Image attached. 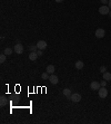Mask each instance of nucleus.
Instances as JSON below:
<instances>
[{
  "label": "nucleus",
  "mask_w": 111,
  "mask_h": 124,
  "mask_svg": "<svg viewBox=\"0 0 111 124\" xmlns=\"http://www.w3.org/2000/svg\"><path fill=\"white\" fill-rule=\"evenodd\" d=\"M47 43L44 41V40H39L38 43H37V47H38V49H41V50H43V49H46L47 48Z\"/></svg>",
  "instance_id": "6"
},
{
  "label": "nucleus",
  "mask_w": 111,
  "mask_h": 124,
  "mask_svg": "<svg viewBox=\"0 0 111 124\" xmlns=\"http://www.w3.org/2000/svg\"><path fill=\"white\" fill-rule=\"evenodd\" d=\"M47 72L49 74H53L55 73V66H53V65H48L47 66Z\"/></svg>",
  "instance_id": "12"
},
{
  "label": "nucleus",
  "mask_w": 111,
  "mask_h": 124,
  "mask_svg": "<svg viewBox=\"0 0 111 124\" xmlns=\"http://www.w3.org/2000/svg\"><path fill=\"white\" fill-rule=\"evenodd\" d=\"M100 72H101V73H106V72H107V67H106V66H101V67H100Z\"/></svg>",
  "instance_id": "19"
},
{
  "label": "nucleus",
  "mask_w": 111,
  "mask_h": 124,
  "mask_svg": "<svg viewBox=\"0 0 111 124\" xmlns=\"http://www.w3.org/2000/svg\"><path fill=\"white\" fill-rule=\"evenodd\" d=\"M6 104H7V99H6L4 96H1V97H0V105H1V106H4Z\"/></svg>",
  "instance_id": "14"
},
{
  "label": "nucleus",
  "mask_w": 111,
  "mask_h": 124,
  "mask_svg": "<svg viewBox=\"0 0 111 124\" xmlns=\"http://www.w3.org/2000/svg\"><path fill=\"white\" fill-rule=\"evenodd\" d=\"M108 6H109V8L111 9V0H109V2H108Z\"/></svg>",
  "instance_id": "23"
},
{
  "label": "nucleus",
  "mask_w": 111,
  "mask_h": 124,
  "mask_svg": "<svg viewBox=\"0 0 111 124\" xmlns=\"http://www.w3.org/2000/svg\"><path fill=\"white\" fill-rule=\"evenodd\" d=\"M90 87H91V90H93V91H96V90L99 91V88L101 87V85H100V83L93 81L92 83H91V84H90Z\"/></svg>",
  "instance_id": "8"
},
{
  "label": "nucleus",
  "mask_w": 111,
  "mask_h": 124,
  "mask_svg": "<svg viewBox=\"0 0 111 124\" xmlns=\"http://www.w3.org/2000/svg\"><path fill=\"white\" fill-rule=\"evenodd\" d=\"M108 96V90H106V87L101 86L99 88V97L100 99H106Z\"/></svg>",
  "instance_id": "2"
},
{
  "label": "nucleus",
  "mask_w": 111,
  "mask_h": 124,
  "mask_svg": "<svg viewBox=\"0 0 111 124\" xmlns=\"http://www.w3.org/2000/svg\"><path fill=\"white\" fill-rule=\"evenodd\" d=\"M111 9L109 8V6L107 4H102L100 8H99V13H101V15H109Z\"/></svg>",
  "instance_id": "1"
},
{
  "label": "nucleus",
  "mask_w": 111,
  "mask_h": 124,
  "mask_svg": "<svg viewBox=\"0 0 111 124\" xmlns=\"http://www.w3.org/2000/svg\"><path fill=\"white\" fill-rule=\"evenodd\" d=\"M100 85L103 86V87H106V85H107V81L106 79H103V81H101V83H100Z\"/></svg>",
  "instance_id": "20"
},
{
  "label": "nucleus",
  "mask_w": 111,
  "mask_h": 124,
  "mask_svg": "<svg viewBox=\"0 0 111 124\" xmlns=\"http://www.w3.org/2000/svg\"><path fill=\"white\" fill-rule=\"evenodd\" d=\"M48 81L50 82V83H51V84H53V85H56V84H58V77L56 76V75H53V74H51V75H50V76H49V79H48Z\"/></svg>",
  "instance_id": "7"
},
{
  "label": "nucleus",
  "mask_w": 111,
  "mask_h": 124,
  "mask_svg": "<svg viewBox=\"0 0 111 124\" xmlns=\"http://www.w3.org/2000/svg\"><path fill=\"white\" fill-rule=\"evenodd\" d=\"M70 99H71L72 102H74V103H79L80 101H81V95L78 94V93H74V94L71 95Z\"/></svg>",
  "instance_id": "5"
},
{
  "label": "nucleus",
  "mask_w": 111,
  "mask_h": 124,
  "mask_svg": "<svg viewBox=\"0 0 111 124\" xmlns=\"http://www.w3.org/2000/svg\"><path fill=\"white\" fill-rule=\"evenodd\" d=\"M103 79H106V81H111V73H109V72L103 73Z\"/></svg>",
  "instance_id": "13"
},
{
  "label": "nucleus",
  "mask_w": 111,
  "mask_h": 124,
  "mask_svg": "<svg viewBox=\"0 0 111 124\" xmlns=\"http://www.w3.org/2000/svg\"><path fill=\"white\" fill-rule=\"evenodd\" d=\"M4 54H6V55H11V54H12V49L7 47L6 49H4Z\"/></svg>",
  "instance_id": "15"
},
{
  "label": "nucleus",
  "mask_w": 111,
  "mask_h": 124,
  "mask_svg": "<svg viewBox=\"0 0 111 124\" xmlns=\"http://www.w3.org/2000/svg\"><path fill=\"white\" fill-rule=\"evenodd\" d=\"M38 58V54H37V51H30L29 54V59L32 60V62H34V60Z\"/></svg>",
  "instance_id": "9"
},
{
  "label": "nucleus",
  "mask_w": 111,
  "mask_h": 124,
  "mask_svg": "<svg viewBox=\"0 0 111 124\" xmlns=\"http://www.w3.org/2000/svg\"><path fill=\"white\" fill-rule=\"evenodd\" d=\"M63 0H56V2H62Z\"/></svg>",
  "instance_id": "24"
},
{
  "label": "nucleus",
  "mask_w": 111,
  "mask_h": 124,
  "mask_svg": "<svg viewBox=\"0 0 111 124\" xmlns=\"http://www.w3.org/2000/svg\"><path fill=\"white\" fill-rule=\"evenodd\" d=\"M62 93H63V95L67 97V99H70L71 95H72L71 94V90H70V88H64V90L62 91Z\"/></svg>",
  "instance_id": "10"
},
{
  "label": "nucleus",
  "mask_w": 111,
  "mask_h": 124,
  "mask_svg": "<svg viewBox=\"0 0 111 124\" xmlns=\"http://www.w3.org/2000/svg\"><path fill=\"white\" fill-rule=\"evenodd\" d=\"M15 51H16V54H18V55L22 54L23 53V46L20 43H18L17 45H15Z\"/></svg>",
  "instance_id": "4"
},
{
  "label": "nucleus",
  "mask_w": 111,
  "mask_h": 124,
  "mask_svg": "<svg viewBox=\"0 0 111 124\" xmlns=\"http://www.w3.org/2000/svg\"><path fill=\"white\" fill-rule=\"evenodd\" d=\"M29 49L30 51H37L38 50V47H37V45H31V46H29Z\"/></svg>",
  "instance_id": "16"
},
{
  "label": "nucleus",
  "mask_w": 111,
  "mask_h": 124,
  "mask_svg": "<svg viewBox=\"0 0 111 124\" xmlns=\"http://www.w3.org/2000/svg\"><path fill=\"white\" fill-rule=\"evenodd\" d=\"M4 60H6V54H2L0 56V63H4Z\"/></svg>",
  "instance_id": "18"
},
{
  "label": "nucleus",
  "mask_w": 111,
  "mask_h": 124,
  "mask_svg": "<svg viewBox=\"0 0 111 124\" xmlns=\"http://www.w3.org/2000/svg\"><path fill=\"white\" fill-rule=\"evenodd\" d=\"M104 35H106V31L102 28H98V29L96 30V37L97 38H103Z\"/></svg>",
  "instance_id": "3"
},
{
  "label": "nucleus",
  "mask_w": 111,
  "mask_h": 124,
  "mask_svg": "<svg viewBox=\"0 0 111 124\" xmlns=\"http://www.w3.org/2000/svg\"><path fill=\"white\" fill-rule=\"evenodd\" d=\"M37 54H38V56H42V50H41V49H38V50H37Z\"/></svg>",
  "instance_id": "21"
},
{
  "label": "nucleus",
  "mask_w": 111,
  "mask_h": 124,
  "mask_svg": "<svg viewBox=\"0 0 111 124\" xmlns=\"http://www.w3.org/2000/svg\"><path fill=\"white\" fill-rule=\"evenodd\" d=\"M74 66H76V68L77 69H82L83 68V66H85V64H83L82 60H77L76 64H74Z\"/></svg>",
  "instance_id": "11"
},
{
  "label": "nucleus",
  "mask_w": 111,
  "mask_h": 124,
  "mask_svg": "<svg viewBox=\"0 0 111 124\" xmlns=\"http://www.w3.org/2000/svg\"><path fill=\"white\" fill-rule=\"evenodd\" d=\"M101 2H102V4H108L109 0H101Z\"/></svg>",
  "instance_id": "22"
},
{
  "label": "nucleus",
  "mask_w": 111,
  "mask_h": 124,
  "mask_svg": "<svg viewBox=\"0 0 111 124\" xmlns=\"http://www.w3.org/2000/svg\"><path fill=\"white\" fill-rule=\"evenodd\" d=\"M109 17L111 18V10H110V12H109Z\"/></svg>",
  "instance_id": "25"
},
{
  "label": "nucleus",
  "mask_w": 111,
  "mask_h": 124,
  "mask_svg": "<svg viewBox=\"0 0 111 124\" xmlns=\"http://www.w3.org/2000/svg\"><path fill=\"white\" fill-rule=\"evenodd\" d=\"M42 79H49V73L48 72L42 74Z\"/></svg>",
  "instance_id": "17"
}]
</instances>
